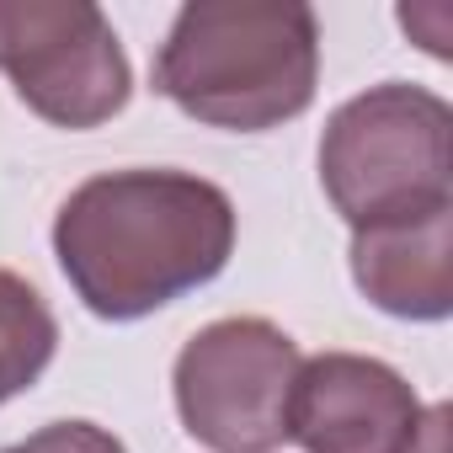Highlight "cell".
Here are the masks:
<instances>
[{"label":"cell","instance_id":"9","mask_svg":"<svg viewBox=\"0 0 453 453\" xmlns=\"http://www.w3.org/2000/svg\"><path fill=\"white\" fill-rule=\"evenodd\" d=\"M12 453H123V442L112 432L91 426V421H54V426H43L38 437H27Z\"/></svg>","mask_w":453,"mask_h":453},{"label":"cell","instance_id":"6","mask_svg":"<svg viewBox=\"0 0 453 453\" xmlns=\"http://www.w3.org/2000/svg\"><path fill=\"white\" fill-rule=\"evenodd\" d=\"M416 426V389L389 363L357 352H320L299 368L288 437L304 453H405Z\"/></svg>","mask_w":453,"mask_h":453},{"label":"cell","instance_id":"10","mask_svg":"<svg viewBox=\"0 0 453 453\" xmlns=\"http://www.w3.org/2000/svg\"><path fill=\"white\" fill-rule=\"evenodd\" d=\"M405 453H448V405L421 411V426H416V437H411Z\"/></svg>","mask_w":453,"mask_h":453},{"label":"cell","instance_id":"8","mask_svg":"<svg viewBox=\"0 0 453 453\" xmlns=\"http://www.w3.org/2000/svg\"><path fill=\"white\" fill-rule=\"evenodd\" d=\"M59 326L38 288H27L17 273H0V400L38 384V373L54 363Z\"/></svg>","mask_w":453,"mask_h":453},{"label":"cell","instance_id":"5","mask_svg":"<svg viewBox=\"0 0 453 453\" xmlns=\"http://www.w3.org/2000/svg\"><path fill=\"white\" fill-rule=\"evenodd\" d=\"M0 75L59 123L96 128L128 102V59L91 0H0Z\"/></svg>","mask_w":453,"mask_h":453},{"label":"cell","instance_id":"1","mask_svg":"<svg viewBox=\"0 0 453 453\" xmlns=\"http://www.w3.org/2000/svg\"><path fill=\"white\" fill-rule=\"evenodd\" d=\"M54 251L91 315L139 320L224 273L235 208L187 171H107L65 197Z\"/></svg>","mask_w":453,"mask_h":453},{"label":"cell","instance_id":"11","mask_svg":"<svg viewBox=\"0 0 453 453\" xmlns=\"http://www.w3.org/2000/svg\"><path fill=\"white\" fill-rule=\"evenodd\" d=\"M6 453H12V448H6Z\"/></svg>","mask_w":453,"mask_h":453},{"label":"cell","instance_id":"7","mask_svg":"<svg viewBox=\"0 0 453 453\" xmlns=\"http://www.w3.org/2000/svg\"><path fill=\"white\" fill-rule=\"evenodd\" d=\"M352 278L389 315L442 320L453 310V208L357 230Z\"/></svg>","mask_w":453,"mask_h":453},{"label":"cell","instance_id":"2","mask_svg":"<svg viewBox=\"0 0 453 453\" xmlns=\"http://www.w3.org/2000/svg\"><path fill=\"white\" fill-rule=\"evenodd\" d=\"M320 81V22L299 0H197L181 6L155 91L213 128L262 134L299 118Z\"/></svg>","mask_w":453,"mask_h":453},{"label":"cell","instance_id":"4","mask_svg":"<svg viewBox=\"0 0 453 453\" xmlns=\"http://www.w3.org/2000/svg\"><path fill=\"white\" fill-rule=\"evenodd\" d=\"M299 368V347L273 320H213L176 357L181 426L208 453H267L288 437Z\"/></svg>","mask_w":453,"mask_h":453},{"label":"cell","instance_id":"3","mask_svg":"<svg viewBox=\"0 0 453 453\" xmlns=\"http://www.w3.org/2000/svg\"><path fill=\"white\" fill-rule=\"evenodd\" d=\"M320 181L352 230L453 208L448 102L400 81L342 102L320 139Z\"/></svg>","mask_w":453,"mask_h":453}]
</instances>
